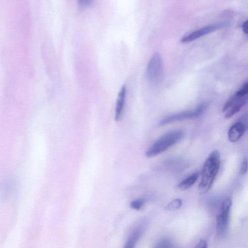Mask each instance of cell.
I'll list each match as a JSON object with an SVG mask.
<instances>
[{
  "mask_svg": "<svg viewBox=\"0 0 248 248\" xmlns=\"http://www.w3.org/2000/svg\"><path fill=\"white\" fill-rule=\"evenodd\" d=\"M220 156L217 150L213 151L206 160L202 172V179L198 191L201 195L206 194L211 188L218 172Z\"/></svg>",
  "mask_w": 248,
  "mask_h": 248,
  "instance_id": "cell-1",
  "label": "cell"
},
{
  "mask_svg": "<svg viewBox=\"0 0 248 248\" xmlns=\"http://www.w3.org/2000/svg\"><path fill=\"white\" fill-rule=\"evenodd\" d=\"M184 136L181 130H173L168 132L159 138L146 151L148 157L155 156L163 152L180 141Z\"/></svg>",
  "mask_w": 248,
  "mask_h": 248,
  "instance_id": "cell-2",
  "label": "cell"
},
{
  "mask_svg": "<svg viewBox=\"0 0 248 248\" xmlns=\"http://www.w3.org/2000/svg\"><path fill=\"white\" fill-rule=\"evenodd\" d=\"M164 63L160 54L156 52L150 58L147 66L146 77L153 85L160 83L164 78Z\"/></svg>",
  "mask_w": 248,
  "mask_h": 248,
  "instance_id": "cell-3",
  "label": "cell"
},
{
  "mask_svg": "<svg viewBox=\"0 0 248 248\" xmlns=\"http://www.w3.org/2000/svg\"><path fill=\"white\" fill-rule=\"evenodd\" d=\"M208 107L206 102L199 104L194 109L171 114L164 117L159 122V125H164L175 122L194 119L200 116Z\"/></svg>",
  "mask_w": 248,
  "mask_h": 248,
  "instance_id": "cell-4",
  "label": "cell"
},
{
  "mask_svg": "<svg viewBox=\"0 0 248 248\" xmlns=\"http://www.w3.org/2000/svg\"><path fill=\"white\" fill-rule=\"evenodd\" d=\"M232 200L227 198L222 202L220 212L217 217V231L219 236L223 235L228 229Z\"/></svg>",
  "mask_w": 248,
  "mask_h": 248,
  "instance_id": "cell-5",
  "label": "cell"
},
{
  "mask_svg": "<svg viewBox=\"0 0 248 248\" xmlns=\"http://www.w3.org/2000/svg\"><path fill=\"white\" fill-rule=\"evenodd\" d=\"M227 22H220L203 27L182 38L181 42L187 43L215 31L226 28L229 26Z\"/></svg>",
  "mask_w": 248,
  "mask_h": 248,
  "instance_id": "cell-6",
  "label": "cell"
},
{
  "mask_svg": "<svg viewBox=\"0 0 248 248\" xmlns=\"http://www.w3.org/2000/svg\"><path fill=\"white\" fill-rule=\"evenodd\" d=\"M247 100L248 98L246 95L239 96L235 94L228 100L223 107V111L226 112L225 117L229 118L238 112Z\"/></svg>",
  "mask_w": 248,
  "mask_h": 248,
  "instance_id": "cell-7",
  "label": "cell"
},
{
  "mask_svg": "<svg viewBox=\"0 0 248 248\" xmlns=\"http://www.w3.org/2000/svg\"><path fill=\"white\" fill-rule=\"evenodd\" d=\"M247 130L245 124L238 121L232 124L228 130V137L232 142L237 141Z\"/></svg>",
  "mask_w": 248,
  "mask_h": 248,
  "instance_id": "cell-8",
  "label": "cell"
},
{
  "mask_svg": "<svg viewBox=\"0 0 248 248\" xmlns=\"http://www.w3.org/2000/svg\"><path fill=\"white\" fill-rule=\"evenodd\" d=\"M126 94V88L123 85L119 92L115 108L114 118L116 121H119L124 108Z\"/></svg>",
  "mask_w": 248,
  "mask_h": 248,
  "instance_id": "cell-9",
  "label": "cell"
},
{
  "mask_svg": "<svg viewBox=\"0 0 248 248\" xmlns=\"http://www.w3.org/2000/svg\"><path fill=\"white\" fill-rule=\"evenodd\" d=\"M199 175V173L198 171H196L192 173L178 184V188L183 190L189 188L196 182Z\"/></svg>",
  "mask_w": 248,
  "mask_h": 248,
  "instance_id": "cell-10",
  "label": "cell"
},
{
  "mask_svg": "<svg viewBox=\"0 0 248 248\" xmlns=\"http://www.w3.org/2000/svg\"><path fill=\"white\" fill-rule=\"evenodd\" d=\"M142 233V229L136 228L130 234L125 243L124 248H133L135 247Z\"/></svg>",
  "mask_w": 248,
  "mask_h": 248,
  "instance_id": "cell-11",
  "label": "cell"
},
{
  "mask_svg": "<svg viewBox=\"0 0 248 248\" xmlns=\"http://www.w3.org/2000/svg\"><path fill=\"white\" fill-rule=\"evenodd\" d=\"M182 205V200L181 199H176L169 204L164 208L165 210L172 211L179 209Z\"/></svg>",
  "mask_w": 248,
  "mask_h": 248,
  "instance_id": "cell-12",
  "label": "cell"
},
{
  "mask_svg": "<svg viewBox=\"0 0 248 248\" xmlns=\"http://www.w3.org/2000/svg\"><path fill=\"white\" fill-rule=\"evenodd\" d=\"M155 247L157 248H172V245L169 239L163 238L157 243Z\"/></svg>",
  "mask_w": 248,
  "mask_h": 248,
  "instance_id": "cell-13",
  "label": "cell"
},
{
  "mask_svg": "<svg viewBox=\"0 0 248 248\" xmlns=\"http://www.w3.org/2000/svg\"><path fill=\"white\" fill-rule=\"evenodd\" d=\"M144 204L143 201L141 199H138L133 201L130 204L131 208L136 210H140Z\"/></svg>",
  "mask_w": 248,
  "mask_h": 248,
  "instance_id": "cell-14",
  "label": "cell"
},
{
  "mask_svg": "<svg viewBox=\"0 0 248 248\" xmlns=\"http://www.w3.org/2000/svg\"><path fill=\"white\" fill-rule=\"evenodd\" d=\"M248 160L247 157H244L243 159V160L242 162L241 167L239 170V173L241 175H244L245 174L248 170Z\"/></svg>",
  "mask_w": 248,
  "mask_h": 248,
  "instance_id": "cell-15",
  "label": "cell"
},
{
  "mask_svg": "<svg viewBox=\"0 0 248 248\" xmlns=\"http://www.w3.org/2000/svg\"><path fill=\"white\" fill-rule=\"evenodd\" d=\"M235 94L239 96L247 95L248 94V82L246 83Z\"/></svg>",
  "mask_w": 248,
  "mask_h": 248,
  "instance_id": "cell-16",
  "label": "cell"
},
{
  "mask_svg": "<svg viewBox=\"0 0 248 248\" xmlns=\"http://www.w3.org/2000/svg\"><path fill=\"white\" fill-rule=\"evenodd\" d=\"M195 247L198 248H205L207 247V243L205 240L201 239Z\"/></svg>",
  "mask_w": 248,
  "mask_h": 248,
  "instance_id": "cell-17",
  "label": "cell"
},
{
  "mask_svg": "<svg viewBox=\"0 0 248 248\" xmlns=\"http://www.w3.org/2000/svg\"><path fill=\"white\" fill-rule=\"evenodd\" d=\"M239 121L243 123L247 129H248V114L244 115Z\"/></svg>",
  "mask_w": 248,
  "mask_h": 248,
  "instance_id": "cell-18",
  "label": "cell"
},
{
  "mask_svg": "<svg viewBox=\"0 0 248 248\" xmlns=\"http://www.w3.org/2000/svg\"><path fill=\"white\" fill-rule=\"evenodd\" d=\"M242 28L243 32L246 34H248V20L243 24Z\"/></svg>",
  "mask_w": 248,
  "mask_h": 248,
  "instance_id": "cell-19",
  "label": "cell"
},
{
  "mask_svg": "<svg viewBox=\"0 0 248 248\" xmlns=\"http://www.w3.org/2000/svg\"><path fill=\"white\" fill-rule=\"evenodd\" d=\"M91 0H78L81 4L86 5L90 3Z\"/></svg>",
  "mask_w": 248,
  "mask_h": 248,
  "instance_id": "cell-20",
  "label": "cell"
}]
</instances>
